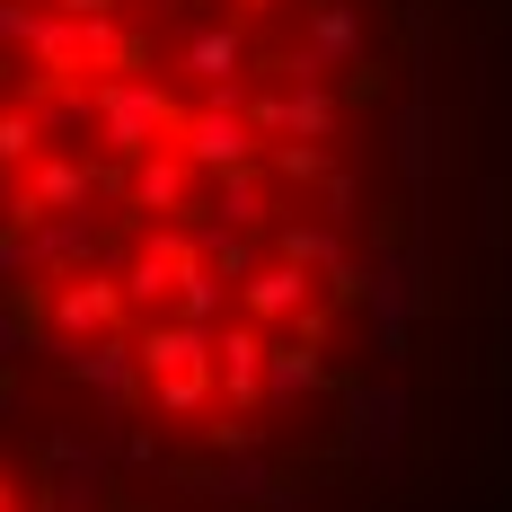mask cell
Masks as SVG:
<instances>
[{
  "instance_id": "6da1fadb",
  "label": "cell",
  "mask_w": 512,
  "mask_h": 512,
  "mask_svg": "<svg viewBox=\"0 0 512 512\" xmlns=\"http://www.w3.org/2000/svg\"><path fill=\"white\" fill-rule=\"evenodd\" d=\"M354 0H0V336L133 451L248 460L336 380Z\"/></svg>"
},
{
  "instance_id": "7a4b0ae2",
  "label": "cell",
  "mask_w": 512,
  "mask_h": 512,
  "mask_svg": "<svg viewBox=\"0 0 512 512\" xmlns=\"http://www.w3.org/2000/svg\"><path fill=\"white\" fill-rule=\"evenodd\" d=\"M0 512H80V495L53 477L27 442H9L0 433Z\"/></svg>"
}]
</instances>
